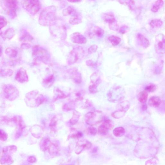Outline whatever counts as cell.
Listing matches in <instances>:
<instances>
[{
    "instance_id": "836d02e7",
    "label": "cell",
    "mask_w": 165,
    "mask_h": 165,
    "mask_svg": "<svg viewBox=\"0 0 165 165\" xmlns=\"http://www.w3.org/2000/svg\"><path fill=\"white\" fill-rule=\"evenodd\" d=\"M54 81V77L53 76H51L46 79L44 80V83L46 84H49L52 83V82Z\"/></svg>"
},
{
    "instance_id": "30bf717a",
    "label": "cell",
    "mask_w": 165,
    "mask_h": 165,
    "mask_svg": "<svg viewBox=\"0 0 165 165\" xmlns=\"http://www.w3.org/2000/svg\"><path fill=\"white\" fill-rule=\"evenodd\" d=\"M91 80L92 84L89 87V91L91 93H95L97 92V86L101 83V80L99 77L98 78Z\"/></svg>"
},
{
    "instance_id": "ffe728a7",
    "label": "cell",
    "mask_w": 165,
    "mask_h": 165,
    "mask_svg": "<svg viewBox=\"0 0 165 165\" xmlns=\"http://www.w3.org/2000/svg\"><path fill=\"white\" fill-rule=\"evenodd\" d=\"M148 95L146 91L141 92L139 93L138 96L139 101L142 103H145L147 101Z\"/></svg>"
},
{
    "instance_id": "d4e9b609",
    "label": "cell",
    "mask_w": 165,
    "mask_h": 165,
    "mask_svg": "<svg viewBox=\"0 0 165 165\" xmlns=\"http://www.w3.org/2000/svg\"><path fill=\"white\" fill-rule=\"evenodd\" d=\"M103 123L106 126L109 130H111L113 129L114 126L113 122L111 120L108 119L105 120Z\"/></svg>"
},
{
    "instance_id": "cb8c5ba5",
    "label": "cell",
    "mask_w": 165,
    "mask_h": 165,
    "mask_svg": "<svg viewBox=\"0 0 165 165\" xmlns=\"http://www.w3.org/2000/svg\"><path fill=\"white\" fill-rule=\"evenodd\" d=\"M163 2L162 1H157L155 5L153 6L152 8V11L153 12H156L160 9V6H162Z\"/></svg>"
},
{
    "instance_id": "ba28073f",
    "label": "cell",
    "mask_w": 165,
    "mask_h": 165,
    "mask_svg": "<svg viewBox=\"0 0 165 165\" xmlns=\"http://www.w3.org/2000/svg\"><path fill=\"white\" fill-rule=\"evenodd\" d=\"M15 79L21 83L27 82L28 78L26 70L23 68H20L16 74Z\"/></svg>"
},
{
    "instance_id": "1f68e13d",
    "label": "cell",
    "mask_w": 165,
    "mask_h": 165,
    "mask_svg": "<svg viewBox=\"0 0 165 165\" xmlns=\"http://www.w3.org/2000/svg\"><path fill=\"white\" fill-rule=\"evenodd\" d=\"M98 48V47L96 45H93L88 49V52L89 54H92L95 52Z\"/></svg>"
},
{
    "instance_id": "484cf974",
    "label": "cell",
    "mask_w": 165,
    "mask_h": 165,
    "mask_svg": "<svg viewBox=\"0 0 165 165\" xmlns=\"http://www.w3.org/2000/svg\"><path fill=\"white\" fill-rule=\"evenodd\" d=\"M14 31L12 29H7L6 32L4 34V37H5V38L7 39H11V37H12L14 34Z\"/></svg>"
},
{
    "instance_id": "4fadbf2b",
    "label": "cell",
    "mask_w": 165,
    "mask_h": 165,
    "mask_svg": "<svg viewBox=\"0 0 165 165\" xmlns=\"http://www.w3.org/2000/svg\"><path fill=\"white\" fill-rule=\"evenodd\" d=\"M102 18L104 21L107 22L109 24L116 21L114 15L110 13L104 14Z\"/></svg>"
},
{
    "instance_id": "d6a6232c",
    "label": "cell",
    "mask_w": 165,
    "mask_h": 165,
    "mask_svg": "<svg viewBox=\"0 0 165 165\" xmlns=\"http://www.w3.org/2000/svg\"><path fill=\"white\" fill-rule=\"evenodd\" d=\"M158 161L157 159H154L146 162V165H158Z\"/></svg>"
},
{
    "instance_id": "277c9868",
    "label": "cell",
    "mask_w": 165,
    "mask_h": 165,
    "mask_svg": "<svg viewBox=\"0 0 165 165\" xmlns=\"http://www.w3.org/2000/svg\"><path fill=\"white\" fill-rule=\"evenodd\" d=\"M2 91L6 98L10 101L15 100L19 94L16 87L10 84L4 85L2 87Z\"/></svg>"
},
{
    "instance_id": "8d00e7d4",
    "label": "cell",
    "mask_w": 165,
    "mask_h": 165,
    "mask_svg": "<svg viewBox=\"0 0 165 165\" xmlns=\"http://www.w3.org/2000/svg\"><path fill=\"white\" fill-rule=\"evenodd\" d=\"M87 65L89 66H92L94 64L93 62L91 61H89L88 62H87Z\"/></svg>"
},
{
    "instance_id": "f1b7e54d",
    "label": "cell",
    "mask_w": 165,
    "mask_h": 165,
    "mask_svg": "<svg viewBox=\"0 0 165 165\" xmlns=\"http://www.w3.org/2000/svg\"><path fill=\"white\" fill-rule=\"evenodd\" d=\"M87 131L88 134L91 135H95L97 132V130L95 127L91 126L88 127Z\"/></svg>"
},
{
    "instance_id": "ac0fdd59",
    "label": "cell",
    "mask_w": 165,
    "mask_h": 165,
    "mask_svg": "<svg viewBox=\"0 0 165 165\" xmlns=\"http://www.w3.org/2000/svg\"><path fill=\"white\" fill-rule=\"evenodd\" d=\"M66 15H72L75 17H78V13L74 7L71 6H69L65 11L64 13Z\"/></svg>"
},
{
    "instance_id": "7a4b0ae2",
    "label": "cell",
    "mask_w": 165,
    "mask_h": 165,
    "mask_svg": "<svg viewBox=\"0 0 165 165\" xmlns=\"http://www.w3.org/2000/svg\"><path fill=\"white\" fill-rule=\"evenodd\" d=\"M108 100L113 102H120L124 99V90L119 86L111 89L108 94Z\"/></svg>"
},
{
    "instance_id": "5b68a950",
    "label": "cell",
    "mask_w": 165,
    "mask_h": 165,
    "mask_svg": "<svg viewBox=\"0 0 165 165\" xmlns=\"http://www.w3.org/2000/svg\"><path fill=\"white\" fill-rule=\"evenodd\" d=\"M22 3L24 8L32 14L36 13L40 9V5L38 1H23Z\"/></svg>"
},
{
    "instance_id": "e0dca14e",
    "label": "cell",
    "mask_w": 165,
    "mask_h": 165,
    "mask_svg": "<svg viewBox=\"0 0 165 165\" xmlns=\"http://www.w3.org/2000/svg\"><path fill=\"white\" fill-rule=\"evenodd\" d=\"M108 39L113 46H116L121 41V39L118 36H112L108 37Z\"/></svg>"
},
{
    "instance_id": "603a6c76",
    "label": "cell",
    "mask_w": 165,
    "mask_h": 165,
    "mask_svg": "<svg viewBox=\"0 0 165 165\" xmlns=\"http://www.w3.org/2000/svg\"><path fill=\"white\" fill-rule=\"evenodd\" d=\"M125 112L119 110H117L112 113V116L116 119H119L123 117L125 115Z\"/></svg>"
},
{
    "instance_id": "d590c367",
    "label": "cell",
    "mask_w": 165,
    "mask_h": 165,
    "mask_svg": "<svg viewBox=\"0 0 165 165\" xmlns=\"http://www.w3.org/2000/svg\"><path fill=\"white\" fill-rule=\"evenodd\" d=\"M128 28L126 26H123L120 28L119 29V32L122 34H124L125 33L127 29Z\"/></svg>"
},
{
    "instance_id": "7402d4cb",
    "label": "cell",
    "mask_w": 165,
    "mask_h": 165,
    "mask_svg": "<svg viewBox=\"0 0 165 165\" xmlns=\"http://www.w3.org/2000/svg\"><path fill=\"white\" fill-rule=\"evenodd\" d=\"M94 35L99 37L103 36L104 33V30L99 27H95L93 30Z\"/></svg>"
},
{
    "instance_id": "83f0119b",
    "label": "cell",
    "mask_w": 165,
    "mask_h": 165,
    "mask_svg": "<svg viewBox=\"0 0 165 165\" xmlns=\"http://www.w3.org/2000/svg\"><path fill=\"white\" fill-rule=\"evenodd\" d=\"M162 24V22L159 20H153L152 21L151 23V26L153 27H160Z\"/></svg>"
},
{
    "instance_id": "d6986e66",
    "label": "cell",
    "mask_w": 165,
    "mask_h": 165,
    "mask_svg": "<svg viewBox=\"0 0 165 165\" xmlns=\"http://www.w3.org/2000/svg\"><path fill=\"white\" fill-rule=\"evenodd\" d=\"M80 116V114L78 111H74L73 112V116L70 120V123L73 125L76 124L79 121Z\"/></svg>"
},
{
    "instance_id": "74e56055",
    "label": "cell",
    "mask_w": 165,
    "mask_h": 165,
    "mask_svg": "<svg viewBox=\"0 0 165 165\" xmlns=\"http://www.w3.org/2000/svg\"><path fill=\"white\" fill-rule=\"evenodd\" d=\"M81 1H70V2H80Z\"/></svg>"
},
{
    "instance_id": "7c38bea8",
    "label": "cell",
    "mask_w": 165,
    "mask_h": 165,
    "mask_svg": "<svg viewBox=\"0 0 165 165\" xmlns=\"http://www.w3.org/2000/svg\"><path fill=\"white\" fill-rule=\"evenodd\" d=\"M161 101L159 97L157 96H153L149 100L148 104L152 107H158L161 104Z\"/></svg>"
},
{
    "instance_id": "5bb4252c",
    "label": "cell",
    "mask_w": 165,
    "mask_h": 165,
    "mask_svg": "<svg viewBox=\"0 0 165 165\" xmlns=\"http://www.w3.org/2000/svg\"><path fill=\"white\" fill-rule=\"evenodd\" d=\"M72 78L73 81L76 83L80 84L82 82L81 75L76 69L72 72Z\"/></svg>"
},
{
    "instance_id": "8fae6325",
    "label": "cell",
    "mask_w": 165,
    "mask_h": 165,
    "mask_svg": "<svg viewBox=\"0 0 165 165\" xmlns=\"http://www.w3.org/2000/svg\"><path fill=\"white\" fill-rule=\"evenodd\" d=\"M6 6L7 11H9L11 14H15L17 7V3L15 1H6Z\"/></svg>"
},
{
    "instance_id": "6da1fadb",
    "label": "cell",
    "mask_w": 165,
    "mask_h": 165,
    "mask_svg": "<svg viewBox=\"0 0 165 165\" xmlns=\"http://www.w3.org/2000/svg\"><path fill=\"white\" fill-rule=\"evenodd\" d=\"M46 100L44 96L37 91L29 92L26 95L25 99L27 105L31 108L38 107Z\"/></svg>"
},
{
    "instance_id": "f546056e",
    "label": "cell",
    "mask_w": 165,
    "mask_h": 165,
    "mask_svg": "<svg viewBox=\"0 0 165 165\" xmlns=\"http://www.w3.org/2000/svg\"><path fill=\"white\" fill-rule=\"evenodd\" d=\"M109 28L112 31H118L119 28V26L117 23L116 21L113 22L109 24Z\"/></svg>"
},
{
    "instance_id": "52a82bcc",
    "label": "cell",
    "mask_w": 165,
    "mask_h": 165,
    "mask_svg": "<svg viewBox=\"0 0 165 165\" xmlns=\"http://www.w3.org/2000/svg\"><path fill=\"white\" fill-rule=\"evenodd\" d=\"M91 142L84 140L79 141L78 142L76 149V152L77 154H80L84 150L88 149L91 147Z\"/></svg>"
},
{
    "instance_id": "e575fe53",
    "label": "cell",
    "mask_w": 165,
    "mask_h": 165,
    "mask_svg": "<svg viewBox=\"0 0 165 165\" xmlns=\"http://www.w3.org/2000/svg\"><path fill=\"white\" fill-rule=\"evenodd\" d=\"M7 24V21L6 19L2 17V18L1 16V27L2 28V27H5Z\"/></svg>"
},
{
    "instance_id": "9c48e42d",
    "label": "cell",
    "mask_w": 165,
    "mask_h": 165,
    "mask_svg": "<svg viewBox=\"0 0 165 165\" xmlns=\"http://www.w3.org/2000/svg\"><path fill=\"white\" fill-rule=\"evenodd\" d=\"M71 40L74 43L78 44H85L87 42L86 37L79 33H75L71 36Z\"/></svg>"
},
{
    "instance_id": "4316f807",
    "label": "cell",
    "mask_w": 165,
    "mask_h": 165,
    "mask_svg": "<svg viewBox=\"0 0 165 165\" xmlns=\"http://www.w3.org/2000/svg\"><path fill=\"white\" fill-rule=\"evenodd\" d=\"M82 20L78 17H74L71 18L70 20V22L71 24L77 25L81 23Z\"/></svg>"
},
{
    "instance_id": "3957f363",
    "label": "cell",
    "mask_w": 165,
    "mask_h": 165,
    "mask_svg": "<svg viewBox=\"0 0 165 165\" xmlns=\"http://www.w3.org/2000/svg\"><path fill=\"white\" fill-rule=\"evenodd\" d=\"M85 120L87 124L92 126L95 125L102 121V112L100 111L89 112L85 115Z\"/></svg>"
},
{
    "instance_id": "9a60e30c",
    "label": "cell",
    "mask_w": 165,
    "mask_h": 165,
    "mask_svg": "<svg viewBox=\"0 0 165 165\" xmlns=\"http://www.w3.org/2000/svg\"><path fill=\"white\" fill-rule=\"evenodd\" d=\"M69 57L70 63V64H73L77 62L78 59V53L77 52L72 51L71 52Z\"/></svg>"
},
{
    "instance_id": "44dd1931",
    "label": "cell",
    "mask_w": 165,
    "mask_h": 165,
    "mask_svg": "<svg viewBox=\"0 0 165 165\" xmlns=\"http://www.w3.org/2000/svg\"><path fill=\"white\" fill-rule=\"evenodd\" d=\"M110 130L108 127L102 123L99 127L98 132L99 133L103 135H105L107 134Z\"/></svg>"
},
{
    "instance_id": "2e32d148",
    "label": "cell",
    "mask_w": 165,
    "mask_h": 165,
    "mask_svg": "<svg viewBox=\"0 0 165 165\" xmlns=\"http://www.w3.org/2000/svg\"><path fill=\"white\" fill-rule=\"evenodd\" d=\"M113 133L114 135L116 137H121L124 135L125 130L123 127H119L114 130Z\"/></svg>"
},
{
    "instance_id": "8992f818",
    "label": "cell",
    "mask_w": 165,
    "mask_h": 165,
    "mask_svg": "<svg viewBox=\"0 0 165 165\" xmlns=\"http://www.w3.org/2000/svg\"><path fill=\"white\" fill-rule=\"evenodd\" d=\"M156 51L161 54L165 53V36L162 34L157 36L155 44Z\"/></svg>"
},
{
    "instance_id": "4dcf8cb0",
    "label": "cell",
    "mask_w": 165,
    "mask_h": 165,
    "mask_svg": "<svg viewBox=\"0 0 165 165\" xmlns=\"http://www.w3.org/2000/svg\"><path fill=\"white\" fill-rule=\"evenodd\" d=\"M156 89V87L154 85H151L147 86L145 88V91L148 92H150L154 91Z\"/></svg>"
}]
</instances>
